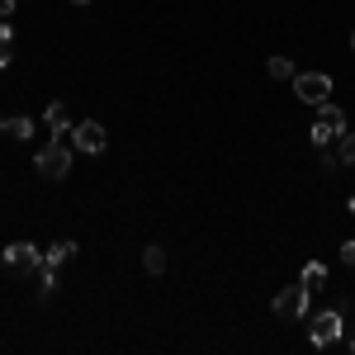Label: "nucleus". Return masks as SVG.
Segmentation results:
<instances>
[{"label": "nucleus", "instance_id": "19", "mask_svg": "<svg viewBox=\"0 0 355 355\" xmlns=\"http://www.w3.org/2000/svg\"><path fill=\"white\" fill-rule=\"evenodd\" d=\"M76 5H90V0H76Z\"/></svg>", "mask_w": 355, "mask_h": 355}, {"label": "nucleus", "instance_id": "15", "mask_svg": "<svg viewBox=\"0 0 355 355\" xmlns=\"http://www.w3.org/2000/svg\"><path fill=\"white\" fill-rule=\"evenodd\" d=\"M341 261H346V266L355 270V237H351V242H341Z\"/></svg>", "mask_w": 355, "mask_h": 355}, {"label": "nucleus", "instance_id": "14", "mask_svg": "<svg viewBox=\"0 0 355 355\" xmlns=\"http://www.w3.org/2000/svg\"><path fill=\"white\" fill-rule=\"evenodd\" d=\"M5 133H15V137H33V119H24V114H19L15 123H5Z\"/></svg>", "mask_w": 355, "mask_h": 355}, {"label": "nucleus", "instance_id": "9", "mask_svg": "<svg viewBox=\"0 0 355 355\" xmlns=\"http://www.w3.org/2000/svg\"><path fill=\"white\" fill-rule=\"evenodd\" d=\"M71 256H76V242H53V251L43 256V266H48V270H62Z\"/></svg>", "mask_w": 355, "mask_h": 355}, {"label": "nucleus", "instance_id": "4", "mask_svg": "<svg viewBox=\"0 0 355 355\" xmlns=\"http://www.w3.org/2000/svg\"><path fill=\"white\" fill-rule=\"evenodd\" d=\"M5 266L19 270V275H38V270H43V251L28 246V242H10V246H5Z\"/></svg>", "mask_w": 355, "mask_h": 355}, {"label": "nucleus", "instance_id": "7", "mask_svg": "<svg viewBox=\"0 0 355 355\" xmlns=\"http://www.w3.org/2000/svg\"><path fill=\"white\" fill-rule=\"evenodd\" d=\"M308 336H313V346H331V341H341V308L318 313L313 327H308Z\"/></svg>", "mask_w": 355, "mask_h": 355}, {"label": "nucleus", "instance_id": "13", "mask_svg": "<svg viewBox=\"0 0 355 355\" xmlns=\"http://www.w3.org/2000/svg\"><path fill=\"white\" fill-rule=\"evenodd\" d=\"M142 266H147V275H162L166 270V251L162 246H147V251H142Z\"/></svg>", "mask_w": 355, "mask_h": 355}, {"label": "nucleus", "instance_id": "16", "mask_svg": "<svg viewBox=\"0 0 355 355\" xmlns=\"http://www.w3.org/2000/svg\"><path fill=\"white\" fill-rule=\"evenodd\" d=\"M0 15H15V0H0Z\"/></svg>", "mask_w": 355, "mask_h": 355}, {"label": "nucleus", "instance_id": "18", "mask_svg": "<svg viewBox=\"0 0 355 355\" xmlns=\"http://www.w3.org/2000/svg\"><path fill=\"white\" fill-rule=\"evenodd\" d=\"M0 133H5V119H0Z\"/></svg>", "mask_w": 355, "mask_h": 355}, {"label": "nucleus", "instance_id": "17", "mask_svg": "<svg viewBox=\"0 0 355 355\" xmlns=\"http://www.w3.org/2000/svg\"><path fill=\"white\" fill-rule=\"evenodd\" d=\"M346 209H351V214H355V194H351V204H346Z\"/></svg>", "mask_w": 355, "mask_h": 355}, {"label": "nucleus", "instance_id": "3", "mask_svg": "<svg viewBox=\"0 0 355 355\" xmlns=\"http://www.w3.org/2000/svg\"><path fill=\"white\" fill-rule=\"evenodd\" d=\"M294 90H299V100H308V105H327L331 76L327 71H303V76H294Z\"/></svg>", "mask_w": 355, "mask_h": 355}, {"label": "nucleus", "instance_id": "6", "mask_svg": "<svg viewBox=\"0 0 355 355\" xmlns=\"http://www.w3.org/2000/svg\"><path fill=\"white\" fill-rule=\"evenodd\" d=\"M71 142H76V152H105V142H110V133H105V123H95V119H85V123H76L71 128Z\"/></svg>", "mask_w": 355, "mask_h": 355}, {"label": "nucleus", "instance_id": "2", "mask_svg": "<svg viewBox=\"0 0 355 355\" xmlns=\"http://www.w3.org/2000/svg\"><path fill=\"white\" fill-rule=\"evenodd\" d=\"M71 171V147L62 142V137H53L43 152H38V175H48V180H62Z\"/></svg>", "mask_w": 355, "mask_h": 355}, {"label": "nucleus", "instance_id": "8", "mask_svg": "<svg viewBox=\"0 0 355 355\" xmlns=\"http://www.w3.org/2000/svg\"><path fill=\"white\" fill-rule=\"evenodd\" d=\"M43 123H48V133L53 137H62V133H71L76 123H71V114H67V105H48L43 110Z\"/></svg>", "mask_w": 355, "mask_h": 355}, {"label": "nucleus", "instance_id": "12", "mask_svg": "<svg viewBox=\"0 0 355 355\" xmlns=\"http://www.w3.org/2000/svg\"><path fill=\"white\" fill-rule=\"evenodd\" d=\"M266 71H270L275 81H294V62H289V57H270Z\"/></svg>", "mask_w": 355, "mask_h": 355}, {"label": "nucleus", "instance_id": "10", "mask_svg": "<svg viewBox=\"0 0 355 355\" xmlns=\"http://www.w3.org/2000/svg\"><path fill=\"white\" fill-rule=\"evenodd\" d=\"M303 284H308V294L322 289V284H327V266H322V261H308V266H303Z\"/></svg>", "mask_w": 355, "mask_h": 355}, {"label": "nucleus", "instance_id": "1", "mask_svg": "<svg viewBox=\"0 0 355 355\" xmlns=\"http://www.w3.org/2000/svg\"><path fill=\"white\" fill-rule=\"evenodd\" d=\"M341 133H346V114L336 110V105H318V119H313V128H308L313 147H331Z\"/></svg>", "mask_w": 355, "mask_h": 355}, {"label": "nucleus", "instance_id": "5", "mask_svg": "<svg viewBox=\"0 0 355 355\" xmlns=\"http://www.w3.org/2000/svg\"><path fill=\"white\" fill-rule=\"evenodd\" d=\"M275 318L294 322V318H308V284H294L284 294H275Z\"/></svg>", "mask_w": 355, "mask_h": 355}, {"label": "nucleus", "instance_id": "11", "mask_svg": "<svg viewBox=\"0 0 355 355\" xmlns=\"http://www.w3.org/2000/svg\"><path fill=\"white\" fill-rule=\"evenodd\" d=\"M15 62V28L0 19V67H10Z\"/></svg>", "mask_w": 355, "mask_h": 355}, {"label": "nucleus", "instance_id": "21", "mask_svg": "<svg viewBox=\"0 0 355 355\" xmlns=\"http://www.w3.org/2000/svg\"><path fill=\"white\" fill-rule=\"evenodd\" d=\"M351 48H355V33H351Z\"/></svg>", "mask_w": 355, "mask_h": 355}, {"label": "nucleus", "instance_id": "20", "mask_svg": "<svg viewBox=\"0 0 355 355\" xmlns=\"http://www.w3.org/2000/svg\"><path fill=\"white\" fill-rule=\"evenodd\" d=\"M351 351H355V336H351Z\"/></svg>", "mask_w": 355, "mask_h": 355}]
</instances>
